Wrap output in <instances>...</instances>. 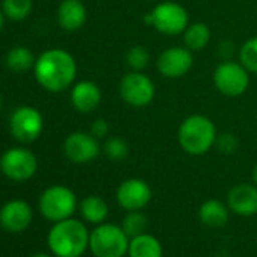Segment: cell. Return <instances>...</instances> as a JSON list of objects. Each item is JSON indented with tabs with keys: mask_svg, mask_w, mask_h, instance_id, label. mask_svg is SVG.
Masks as SVG:
<instances>
[{
	"mask_svg": "<svg viewBox=\"0 0 257 257\" xmlns=\"http://www.w3.org/2000/svg\"><path fill=\"white\" fill-rule=\"evenodd\" d=\"M101 101V89L92 80H82L71 88V104L82 113H89L98 107Z\"/></svg>",
	"mask_w": 257,
	"mask_h": 257,
	"instance_id": "16",
	"label": "cell"
},
{
	"mask_svg": "<svg viewBox=\"0 0 257 257\" xmlns=\"http://www.w3.org/2000/svg\"><path fill=\"white\" fill-rule=\"evenodd\" d=\"M79 212L83 221L98 225L106 221L109 215V206L101 197L88 195L79 203Z\"/></svg>",
	"mask_w": 257,
	"mask_h": 257,
	"instance_id": "20",
	"label": "cell"
},
{
	"mask_svg": "<svg viewBox=\"0 0 257 257\" xmlns=\"http://www.w3.org/2000/svg\"><path fill=\"white\" fill-rule=\"evenodd\" d=\"M125 62L132 71H144L150 64V53L146 46H132L125 53Z\"/></svg>",
	"mask_w": 257,
	"mask_h": 257,
	"instance_id": "26",
	"label": "cell"
},
{
	"mask_svg": "<svg viewBox=\"0 0 257 257\" xmlns=\"http://www.w3.org/2000/svg\"><path fill=\"white\" fill-rule=\"evenodd\" d=\"M31 257H53V255L46 254V252H37V254H34V255H31Z\"/></svg>",
	"mask_w": 257,
	"mask_h": 257,
	"instance_id": "32",
	"label": "cell"
},
{
	"mask_svg": "<svg viewBox=\"0 0 257 257\" xmlns=\"http://www.w3.org/2000/svg\"><path fill=\"white\" fill-rule=\"evenodd\" d=\"M131 237L121 225L101 222L89 233V251L94 257H125Z\"/></svg>",
	"mask_w": 257,
	"mask_h": 257,
	"instance_id": "4",
	"label": "cell"
},
{
	"mask_svg": "<svg viewBox=\"0 0 257 257\" xmlns=\"http://www.w3.org/2000/svg\"><path fill=\"white\" fill-rule=\"evenodd\" d=\"M118 89L122 101L134 107L149 106L156 95L153 80L143 71H128L124 74L119 80Z\"/></svg>",
	"mask_w": 257,
	"mask_h": 257,
	"instance_id": "8",
	"label": "cell"
},
{
	"mask_svg": "<svg viewBox=\"0 0 257 257\" xmlns=\"http://www.w3.org/2000/svg\"><path fill=\"white\" fill-rule=\"evenodd\" d=\"M38 207L41 215L52 221L58 222L67 218H71L79 207L76 194L64 185L49 186L40 197Z\"/></svg>",
	"mask_w": 257,
	"mask_h": 257,
	"instance_id": "6",
	"label": "cell"
},
{
	"mask_svg": "<svg viewBox=\"0 0 257 257\" xmlns=\"http://www.w3.org/2000/svg\"><path fill=\"white\" fill-rule=\"evenodd\" d=\"M37 82L50 92H62L73 86L77 76L74 56L64 49H49L43 52L34 65Z\"/></svg>",
	"mask_w": 257,
	"mask_h": 257,
	"instance_id": "1",
	"label": "cell"
},
{
	"mask_svg": "<svg viewBox=\"0 0 257 257\" xmlns=\"http://www.w3.org/2000/svg\"><path fill=\"white\" fill-rule=\"evenodd\" d=\"M64 155L73 164H89L101 152L98 140L86 132H73L64 141Z\"/></svg>",
	"mask_w": 257,
	"mask_h": 257,
	"instance_id": "13",
	"label": "cell"
},
{
	"mask_svg": "<svg viewBox=\"0 0 257 257\" xmlns=\"http://www.w3.org/2000/svg\"><path fill=\"white\" fill-rule=\"evenodd\" d=\"M10 128L17 141L31 144L37 141L44 131L43 113L34 106H20L11 115Z\"/></svg>",
	"mask_w": 257,
	"mask_h": 257,
	"instance_id": "9",
	"label": "cell"
},
{
	"mask_svg": "<svg viewBox=\"0 0 257 257\" xmlns=\"http://www.w3.org/2000/svg\"><path fill=\"white\" fill-rule=\"evenodd\" d=\"M34 219L32 207L25 200H11L0 209V225L7 231H25Z\"/></svg>",
	"mask_w": 257,
	"mask_h": 257,
	"instance_id": "14",
	"label": "cell"
},
{
	"mask_svg": "<svg viewBox=\"0 0 257 257\" xmlns=\"http://www.w3.org/2000/svg\"><path fill=\"white\" fill-rule=\"evenodd\" d=\"M215 147L218 149V152H221L224 155H231V153H234L237 150L239 141H237V138L233 134L224 132V134H219L218 135L216 143H215Z\"/></svg>",
	"mask_w": 257,
	"mask_h": 257,
	"instance_id": "28",
	"label": "cell"
},
{
	"mask_svg": "<svg viewBox=\"0 0 257 257\" xmlns=\"http://www.w3.org/2000/svg\"><path fill=\"white\" fill-rule=\"evenodd\" d=\"M119 225L122 227V230L125 231V234L128 237H135V236L147 231L149 219L143 213V210H131L122 218Z\"/></svg>",
	"mask_w": 257,
	"mask_h": 257,
	"instance_id": "23",
	"label": "cell"
},
{
	"mask_svg": "<svg viewBox=\"0 0 257 257\" xmlns=\"http://www.w3.org/2000/svg\"><path fill=\"white\" fill-rule=\"evenodd\" d=\"M230 207L216 198H209L201 203L198 209V218L203 225L210 228H222L230 219Z\"/></svg>",
	"mask_w": 257,
	"mask_h": 257,
	"instance_id": "18",
	"label": "cell"
},
{
	"mask_svg": "<svg viewBox=\"0 0 257 257\" xmlns=\"http://www.w3.org/2000/svg\"><path fill=\"white\" fill-rule=\"evenodd\" d=\"M4 26H5V14H4L2 10H0V32H2Z\"/></svg>",
	"mask_w": 257,
	"mask_h": 257,
	"instance_id": "30",
	"label": "cell"
},
{
	"mask_svg": "<svg viewBox=\"0 0 257 257\" xmlns=\"http://www.w3.org/2000/svg\"><path fill=\"white\" fill-rule=\"evenodd\" d=\"M216 127L206 115L194 113L186 116L177 128V141L183 152L191 156H201L215 147Z\"/></svg>",
	"mask_w": 257,
	"mask_h": 257,
	"instance_id": "3",
	"label": "cell"
},
{
	"mask_svg": "<svg viewBox=\"0 0 257 257\" xmlns=\"http://www.w3.org/2000/svg\"><path fill=\"white\" fill-rule=\"evenodd\" d=\"M213 85L225 97H239L249 86V71L240 62L224 61L213 71Z\"/></svg>",
	"mask_w": 257,
	"mask_h": 257,
	"instance_id": "7",
	"label": "cell"
},
{
	"mask_svg": "<svg viewBox=\"0 0 257 257\" xmlns=\"http://www.w3.org/2000/svg\"><path fill=\"white\" fill-rule=\"evenodd\" d=\"M7 67L16 73H25L34 68L35 65V56L31 52V49L25 46H16L13 47L7 55Z\"/></svg>",
	"mask_w": 257,
	"mask_h": 257,
	"instance_id": "22",
	"label": "cell"
},
{
	"mask_svg": "<svg viewBox=\"0 0 257 257\" xmlns=\"http://www.w3.org/2000/svg\"><path fill=\"white\" fill-rule=\"evenodd\" d=\"M239 62L252 74H257V37L248 38L239 49Z\"/></svg>",
	"mask_w": 257,
	"mask_h": 257,
	"instance_id": "27",
	"label": "cell"
},
{
	"mask_svg": "<svg viewBox=\"0 0 257 257\" xmlns=\"http://www.w3.org/2000/svg\"><path fill=\"white\" fill-rule=\"evenodd\" d=\"M127 257H164L162 242L149 231L131 237Z\"/></svg>",
	"mask_w": 257,
	"mask_h": 257,
	"instance_id": "19",
	"label": "cell"
},
{
	"mask_svg": "<svg viewBox=\"0 0 257 257\" xmlns=\"http://www.w3.org/2000/svg\"><path fill=\"white\" fill-rule=\"evenodd\" d=\"M89 233L88 227L73 216L58 221L47 234L49 249L55 257H80L89 249Z\"/></svg>",
	"mask_w": 257,
	"mask_h": 257,
	"instance_id": "2",
	"label": "cell"
},
{
	"mask_svg": "<svg viewBox=\"0 0 257 257\" xmlns=\"http://www.w3.org/2000/svg\"><path fill=\"white\" fill-rule=\"evenodd\" d=\"M252 183L257 185V164H255L254 168H252Z\"/></svg>",
	"mask_w": 257,
	"mask_h": 257,
	"instance_id": "31",
	"label": "cell"
},
{
	"mask_svg": "<svg viewBox=\"0 0 257 257\" xmlns=\"http://www.w3.org/2000/svg\"><path fill=\"white\" fill-rule=\"evenodd\" d=\"M89 134L92 137H95L97 140H103L107 138L109 135V124L104 118H97L92 124H91V131Z\"/></svg>",
	"mask_w": 257,
	"mask_h": 257,
	"instance_id": "29",
	"label": "cell"
},
{
	"mask_svg": "<svg viewBox=\"0 0 257 257\" xmlns=\"http://www.w3.org/2000/svg\"><path fill=\"white\" fill-rule=\"evenodd\" d=\"M150 185L138 177H131L122 180L115 192V198L119 207L124 210H143L152 201Z\"/></svg>",
	"mask_w": 257,
	"mask_h": 257,
	"instance_id": "11",
	"label": "cell"
},
{
	"mask_svg": "<svg viewBox=\"0 0 257 257\" xmlns=\"http://www.w3.org/2000/svg\"><path fill=\"white\" fill-rule=\"evenodd\" d=\"M0 110H2V97H0Z\"/></svg>",
	"mask_w": 257,
	"mask_h": 257,
	"instance_id": "33",
	"label": "cell"
},
{
	"mask_svg": "<svg viewBox=\"0 0 257 257\" xmlns=\"http://www.w3.org/2000/svg\"><path fill=\"white\" fill-rule=\"evenodd\" d=\"M103 153L109 161L121 162L128 156V144L119 137H109L103 144Z\"/></svg>",
	"mask_w": 257,
	"mask_h": 257,
	"instance_id": "25",
	"label": "cell"
},
{
	"mask_svg": "<svg viewBox=\"0 0 257 257\" xmlns=\"http://www.w3.org/2000/svg\"><path fill=\"white\" fill-rule=\"evenodd\" d=\"M210 29L203 22L189 23L183 32V46L191 52H201L210 41Z\"/></svg>",
	"mask_w": 257,
	"mask_h": 257,
	"instance_id": "21",
	"label": "cell"
},
{
	"mask_svg": "<svg viewBox=\"0 0 257 257\" xmlns=\"http://www.w3.org/2000/svg\"><path fill=\"white\" fill-rule=\"evenodd\" d=\"M227 206L237 216H254L257 213V185L239 183L233 186L227 194Z\"/></svg>",
	"mask_w": 257,
	"mask_h": 257,
	"instance_id": "15",
	"label": "cell"
},
{
	"mask_svg": "<svg viewBox=\"0 0 257 257\" xmlns=\"http://www.w3.org/2000/svg\"><path fill=\"white\" fill-rule=\"evenodd\" d=\"M56 19L64 31L76 32L86 22V8L82 0H62L58 7Z\"/></svg>",
	"mask_w": 257,
	"mask_h": 257,
	"instance_id": "17",
	"label": "cell"
},
{
	"mask_svg": "<svg viewBox=\"0 0 257 257\" xmlns=\"http://www.w3.org/2000/svg\"><path fill=\"white\" fill-rule=\"evenodd\" d=\"M194 52L185 46H173L165 49L156 62L158 71L167 79H180L189 73L194 65Z\"/></svg>",
	"mask_w": 257,
	"mask_h": 257,
	"instance_id": "12",
	"label": "cell"
},
{
	"mask_svg": "<svg viewBox=\"0 0 257 257\" xmlns=\"http://www.w3.org/2000/svg\"><path fill=\"white\" fill-rule=\"evenodd\" d=\"M144 23L159 34L174 37L185 32L189 25V14L177 2H162L144 16Z\"/></svg>",
	"mask_w": 257,
	"mask_h": 257,
	"instance_id": "5",
	"label": "cell"
},
{
	"mask_svg": "<svg viewBox=\"0 0 257 257\" xmlns=\"http://www.w3.org/2000/svg\"><path fill=\"white\" fill-rule=\"evenodd\" d=\"M0 170L14 182H26L32 179L38 170L37 156L23 147L7 150L0 158Z\"/></svg>",
	"mask_w": 257,
	"mask_h": 257,
	"instance_id": "10",
	"label": "cell"
},
{
	"mask_svg": "<svg viewBox=\"0 0 257 257\" xmlns=\"http://www.w3.org/2000/svg\"><path fill=\"white\" fill-rule=\"evenodd\" d=\"M32 10H34L32 0H2V11L5 17L14 22H22L28 19Z\"/></svg>",
	"mask_w": 257,
	"mask_h": 257,
	"instance_id": "24",
	"label": "cell"
}]
</instances>
